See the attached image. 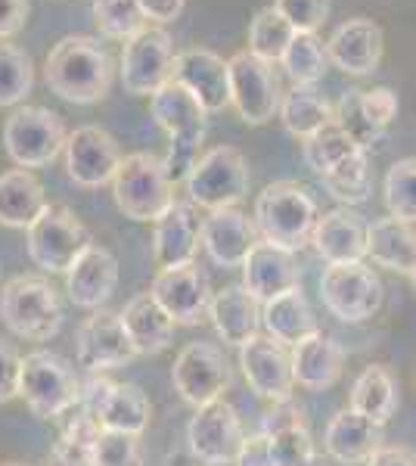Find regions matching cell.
<instances>
[{
    "label": "cell",
    "instance_id": "cell-1",
    "mask_svg": "<svg viewBox=\"0 0 416 466\" xmlns=\"http://www.w3.org/2000/svg\"><path fill=\"white\" fill-rule=\"evenodd\" d=\"M112 75H116V66H112L109 50L90 35H69L56 41L44 63L47 87L78 106H94L106 100Z\"/></svg>",
    "mask_w": 416,
    "mask_h": 466
},
{
    "label": "cell",
    "instance_id": "cell-2",
    "mask_svg": "<svg viewBox=\"0 0 416 466\" xmlns=\"http://www.w3.org/2000/svg\"><path fill=\"white\" fill-rule=\"evenodd\" d=\"M320 212L311 193L295 180H277L268 184L255 199V230L264 243H274L279 249L299 252L311 243V233Z\"/></svg>",
    "mask_w": 416,
    "mask_h": 466
},
{
    "label": "cell",
    "instance_id": "cell-3",
    "mask_svg": "<svg viewBox=\"0 0 416 466\" xmlns=\"http://www.w3.org/2000/svg\"><path fill=\"white\" fill-rule=\"evenodd\" d=\"M0 320L19 339L50 342L63 327V305L47 277L22 274L0 289Z\"/></svg>",
    "mask_w": 416,
    "mask_h": 466
},
{
    "label": "cell",
    "instance_id": "cell-4",
    "mask_svg": "<svg viewBox=\"0 0 416 466\" xmlns=\"http://www.w3.org/2000/svg\"><path fill=\"white\" fill-rule=\"evenodd\" d=\"M112 199L131 221L153 224L174 202V184L165 162L153 153H131L112 177Z\"/></svg>",
    "mask_w": 416,
    "mask_h": 466
},
{
    "label": "cell",
    "instance_id": "cell-5",
    "mask_svg": "<svg viewBox=\"0 0 416 466\" xmlns=\"http://www.w3.org/2000/svg\"><path fill=\"white\" fill-rule=\"evenodd\" d=\"M19 395L25 398L28 410L41 420H56L81 404V382L75 367L53 351H32L22 358Z\"/></svg>",
    "mask_w": 416,
    "mask_h": 466
},
{
    "label": "cell",
    "instance_id": "cell-6",
    "mask_svg": "<svg viewBox=\"0 0 416 466\" xmlns=\"http://www.w3.org/2000/svg\"><path fill=\"white\" fill-rule=\"evenodd\" d=\"M249 162L237 147H215L206 156H199L196 168L187 177L190 202L206 212L233 208L249 197Z\"/></svg>",
    "mask_w": 416,
    "mask_h": 466
},
{
    "label": "cell",
    "instance_id": "cell-7",
    "mask_svg": "<svg viewBox=\"0 0 416 466\" xmlns=\"http://www.w3.org/2000/svg\"><path fill=\"white\" fill-rule=\"evenodd\" d=\"M66 125L53 109L19 106L4 122V149L16 168H44L66 149Z\"/></svg>",
    "mask_w": 416,
    "mask_h": 466
},
{
    "label": "cell",
    "instance_id": "cell-8",
    "mask_svg": "<svg viewBox=\"0 0 416 466\" xmlns=\"http://www.w3.org/2000/svg\"><path fill=\"white\" fill-rule=\"evenodd\" d=\"M28 258L35 261L47 274H66L75 258L87 249L94 239L85 224L75 218L72 208L66 206H50L32 221L28 228Z\"/></svg>",
    "mask_w": 416,
    "mask_h": 466
},
{
    "label": "cell",
    "instance_id": "cell-9",
    "mask_svg": "<svg viewBox=\"0 0 416 466\" xmlns=\"http://www.w3.org/2000/svg\"><path fill=\"white\" fill-rule=\"evenodd\" d=\"M320 299L332 318L342 323H364L382 308V280L364 261L330 265L320 277Z\"/></svg>",
    "mask_w": 416,
    "mask_h": 466
},
{
    "label": "cell",
    "instance_id": "cell-10",
    "mask_svg": "<svg viewBox=\"0 0 416 466\" xmlns=\"http://www.w3.org/2000/svg\"><path fill=\"white\" fill-rule=\"evenodd\" d=\"M174 63L178 50L171 35L162 25H147L122 47V85L131 96H153L174 81Z\"/></svg>",
    "mask_w": 416,
    "mask_h": 466
},
{
    "label": "cell",
    "instance_id": "cell-11",
    "mask_svg": "<svg viewBox=\"0 0 416 466\" xmlns=\"http://www.w3.org/2000/svg\"><path fill=\"white\" fill-rule=\"evenodd\" d=\"M227 69H230V103L237 106L239 118L255 127L268 125L283 100L274 66L252 56L249 50H239L227 59Z\"/></svg>",
    "mask_w": 416,
    "mask_h": 466
},
{
    "label": "cell",
    "instance_id": "cell-12",
    "mask_svg": "<svg viewBox=\"0 0 416 466\" xmlns=\"http://www.w3.org/2000/svg\"><path fill=\"white\" fill-rule=\"evenodd\" d=\"M85 413L100 423V430L109 432H127L140 435L153 420V404L147 392L134 382H109L103 377H94L87 389L81 392Z\"/></svg>",
    "mask_w": 416,
    "mask_h": 466
},
{
    "label": "cell",
    "instance_id": "cell-13",
    "mask_svg": "<svg viewBox=\"0 0 416 466\" xmlns=\"http://www.w3.org/2000/svg\"><path fill=\"white\" fill-rule=\"evenodd\" d=\"M171 382L187 404L206 408L211 401H221L230 389V364L211 342H190L174 360Z\"/></svg>",
    "mask_w": 416,
    "mask_h": 466
},
{
    "label": "cell",
    "instance_id": "cell-14",
    "mask_svg": "<svg viewBox=\"0 0 416 466\" xmlns=\"http://www.w3.org/2000/svg\"><path fill=\"white\" fill-rule=\"evenodd\" d=\"M243 420L230 401H211L206 408H196L190 426H187V441L196 461L206 466H230L243 448Z\"/></svg>",
    "mask_w": 416,
    "mask_h": 466
},
{
    "label": "cell",
    "instance_id": "cell-15",
    "mask_svg": "<svg viewBox=\"0 0 416 466\" xmlns=\"http://www.w3.org/2000/svg\"><path fill=\"white\" fill-rule=\"evenodd\" d=\"M149 292H153L158 308L174 320V327L178 323L180 327H196V323L208 318L211 287H208V277L202 274V268L196 261L162 268L156 274Z\"/></svg>",
    "mask_w": 416,
    "mask_h": 466
},
{
    "label": "cell",
    "instance_id": "cell-16",
    "mask_svg": "<svg viewBox=\"0 0 416 466\" xmlns=\"http://www.w3.org/2000/svg\"><path fill=\"white\" fill-rule=\"evenodd\" d=\"M66 171L78 187H106L112 184L118 165H122V149L116 137L103 131L100 125H81L66 137Z\"/></svg>",
    "mask_w": 416,
    "mask_h": 466
},
{
    "label": "cell",
    "instance_id": "cell-17",
    "mask_svg": "<svg viewBox=\"0 0 416 466\" xmlns=\"http://www.w3.org/2000/svg\"><path fill=\"white\" fill-rule=\"evenodd\" d=\"M239 367L255 395L268 401H286L292 398L295 377H292V355L286 345H279L270 336H255L246 345H239Z\"/></svg>",
    "mask_w": 416,
    "mask_h": 466
},
{
    "label": "cell",
    "instance_id": "cell-18",
    "mask_svg": "<svg viewBox=\"0 0 416 466\" xmlns=\"http://www.w3.org/2000/svg\"><path fill=\"white\" fill-rule=\"evenodd\" d=\"M137 358L131 339L125 333V323L116 311H94L78 329V364L90 373L118 370Z\"/></svg>",
    "mask_w": 416,
    "mask_h": 466
},
{
    "label": "cell",
    "instance_id": "cell-19",
    "mask_svg": "<svg viewBox=\"0 0 416 466\" xmlns=\"http://www.w3.org/2000/svg\"><path fill=\"white\" fill-rule=\"evenodd\" d=\"M243 287L259 305L270 302V299L283 296L289 289H299L301 270L299 261H295V252L259 239L243 261Z\"/></svg>",
    "mask_w": 416,
    "mask_h": 466
},
{
    "label": "cell",
    "instance_id": "cell-20",
    "mask_svg": "<svg viewBox=\"0 0 416 466\" xmlns=\"http://www.w3.org/2000/svg\"><path fill=\"white\" fill-rule=\"evenodd\" d=\"M382 50H385V35L373 19L354 16L342 22L327 41V56L336 69H342L345 75H373L382 63Z\"/></svg>",
    "mask_w": 416,
    "mask_h": 466
},
{
    "label": "cell",
    "instance_id": "cell-21",
    "mask_svg": "<svg viewBox=\"0 0 416 466\" xmlns=\"http://www.w3.org/2000/svg\"><path fill=\"white\" fill-rule=\"evenodd\" d=\"M174 81L190 90L206 112H221L230 106V69H227V59L218 56L215 50L190 47L178 54Z\"/></svg>",
    "mask_w": 416,
    "mask_h": 466
},
{
    "label": "cell",
    "instance_id": "cell-22",
    "mask_svg": "<svg viewBox=\"0 0 416 466\" xmlns=\"http://www.w3.org/2000/svg\"><path fill=\"white\" fill-rule=\"evenodd\" d=\"M118 287V261L106 246L90 243L66 270V292L75 308L100 311Z\"/></svg>",
    "mask_w": 416,
    "mask_h": 466
},
{
    "label": "cell",
    "instance_id": "cell-23",
    "mask_svg": "<svg viewBox=\"0 0 416 466\" xmlns=\"http://www.w3.org/2000/svg\"><path fill=\"white\" fill-rule=\"evenodd\" d=\"M202 243V218L193 202L174 199L168 212L153 221V258L158 270L196 261Z\"/></svg>",
    "mask_w": 416,
    "mask_h": 466
},
{
    "label": "cell",
    "instance_id": "cell-24",
    "mask_svg": "<svg viewBox=\"0 0 416 466\" xmlns=\"http://www.w3.org/2000/svg\"><path fill=\"white\" fill-rule=\"evenodd\" d=\"M311 243L327 265H351L367 258V224L354 208L339 206L317 218Z\"/></svg>",
    "mask_w": 416,
    "mask_h": 466
},
{
    "label": "cell",
    "instance_id": "cell-25",
    "mask_svg": "<svg viewBox=\"0 0 416 466\" xmlns=\"http://www.w3.org/2000/svg\"><path fill=\"white\" fill-rule=\"evenodd\" d=\"M259 243L255 221H249L246 212L233 208H218L202 218V246L211 255V261L221 268H243L246 255Z\"/></svg>",
    "mask_w": 416,
    "mask_h": 466
},
{
    "label": "cell",
    "instance_id": "cell-26",
    "mask_svg": "<svg viewBox=\"0 0 416 466\" xmlns=\"http://www.w3.org/2000/svg\"><path fill=\"white\" fill-rule=\"evenodd\" d=\"M149 116L153 122L168 134L171 140H190L202 144L206 137V116L208 112L199 106V100L178 81H168L149 96Z\"/></svg>",
    "mask_w": 416,
    "mask_h": 466
},
{
    "label": "cell",
    "instance_id": "cell-27",
    "mask_svg": "<svg viewBox=\"0 0 416 466\" xmlns=\"http://www.w3.org/2000/svg\"><path fill=\"white\" fill-rule=\"evenodd\" d=\"M323 448L336 463H367L382 448V426L360 417L358 410L345 408L330 420L327 432H323Z\"/></svg>",
    "mask_w": 416,
    "mask_h": 466
},
{
    "label": "cell",
    "instance_id": "cell-28",
    "mask_svg": "<svg viewBox=\"0 0 416 466\" xmlns=\"http://www.w3.org/2000/svg\"><path fill=\"white\" fill-rule=\"evenodd\" d=\"M261 432L268 435L277 466H299L314 454V439H311V432H308L305 410H301L292 398L274 401V408L264 413Z\"/></svg>",
    "mask_w": 416,
    "mask_h": 466
},
{
    "label": "cell",
    "instance_id": "cell-29",
    "mask_svg": "<svg viewBox=\"0 0 416 466\" xmlns=\"http://www.w3.org/2000/svg\"><path fill=\"white\" fill-rule=\"evenodd\" d=\"M289 355H292L295 386H301V389L323 392V389L336 386L339 377H342L345 351H342V345L327 333H314L311 339L295 345Z\"/></svg>",
    "mask_w": 416,
    "mask_h": 466
},
{
    "label": "cell",
    "instance_id": "cell-30",
    "mask_svg": "<svg viewBox=\"0 0 416 466\" xmlns=\"http://www.w3.org/2000/svg\"><path fill=\"white\" fill-rule=\"evenodd\" d=\"M208 318L215 323L218 336L224 339V345H246L249 339L259 336L261 327V305L249 296V289L243 283H230L221 292L211 296Z\"/></svg>",
    "mask_w": 416,
    "mask_h": 466
},
{
    "label": "cell",
    "instance_id": "cell-31",
    "mask_svg": "<svg viewBox=\"0 0 416 466\" xmlns=\"http://www.w3.org/2000/svg\"><path fill=\"white\" fill-rule=\"evenodd\" d=\"M118 318L137 355H162L174 339V320L158 308L153 292H137Z\"/></svg>",
    "mask_w": 416,
    "mask_h": 466
},
{
    "label": "cell",
    "instance_id": "cell-32",
    "mask_svg": "<svg viewBox=\"0 0 416 466\" xmlns=\"http://www.w3.org/2000/svg\"><path fill=\"white\" fill-rule=\"evenodd\" d=\"M261 323H264V329H268L270 339H277L279 345H286V349H295L299 342H305V339H311L314 333H320L317 318H314V311H311V305H308L301 287L283 292V296L270 299V302H264Z\"/></svg>",
    "mask_w": 416,
    "mask_h": 466
},
{
    "label": "cell",
    "instance_id": "cell-33",
    "mask_svg": "<svg viewBox=\"0 0 416 466\" xmlns=\"http://www.w3.org/2000/svg\"><path fill=\"white\" fill-rule=\"evenodd\" d=\"M47 208L44 184L28 168H10L0 175V224L28 230L37 215Z\"/></svg>",
    "mask_w": 416,
    "mask_h": 466
},
{
    "label": "cell",
    "instance_id": "cell-34",
    "mask_svg": "<svg viewBox=\"0 0 416 466\" xmlns=\"http://www.w3.org/2000/svg\"><path fill=\"white\" fill-rule=\"evenodd\" d=\"M416 255V230L413 224L398 221V218H376L373 224H367V258H373V265L395 274H411Z\"/></svg>",
    "mask_w": 416,
    "mask_h": 466
},
{
    "label": "cell",
    "instance_id": "cell-35",
    "mask_svg": "<svg viewBox=\"0 0 416 466\" xmlns=\"http://www.w3.org/2000/svg\"><path fill=\"white\" fill-rule=\"evenodd\" d=\"M277 116L292 137L308 140V137H314L317 131H323L327 125L336 122V106H332L327 96L317 94L314 87L295 85L289 94H283Z\"/></svg>",
    "mask_w": 416,
    "mask_h": 466
},
{
    "label": "cell",
    "instance_id": "cell-36",
    "mask_svg": "<svg viewBox=\"0 0 416 466\" xmlns=\"http://www.w3.org/2000/svg\"><path fill=\"white\" fill-rule=\"evenodd\" d=\"M351 410L360 417L373 420V423L385 426L398 410V382L391 377L389 367L370 364L360 370V377L351 386Z\"/></svg>",
    "mask_w": 416,
    "mask_h": 466
},
{
    "label": "cell",
    "instance_id": "cell-37",
    "mask_svg": "<svg viewBox=\"0 0 416 466\" xmlns=\"http://www.w3.org/2000/svg\"><path fill=\"white\" fill-rule=\"evenodd\" d=\"M279 63H283L286 75L292 78V85L314 87L330 69L327 44L317 37V32H295L292 44L286 47Z\"/></svg>",
    "mask_w": 416,
    "mask_h": 466
},
{
    "label": "cell",
    "instance_id": "cell-38",
    "mask_svg": "<svg viewBox=\"0 0 416 466\" xmlns=\"http://www.w3.org/2000/svg\"><path fill=\"white\" fill-rule=\"evenodd\" d=\"M323 187L330 190V197L342 206H360V202L370 199V190H373V171H370V159L367 149H358L354 156H348L342 165L323 175Z\"/></svg>",
    "mask_w": 416,
    "mask_h": 466
},
{
    "label": "cell",
    "instance_id": "cell-39",
    "mask_svg": "<svg viewBox=\"0 0 416 466\" xmlns=\"http://www.w3.org/2000/svg\"><path fill=\"white\" fill-rule=\"evenodd\" d=\"M295 28L283 19V13H277L274 6H264L255 13V19L249 22V54L264 59V63L277 66L283 59L286 47L292 44Z\"/></svg>",
    "mask_w": 416,
    "mask_h": 466
},
{
    "label": "cell",
    "instance_id": "cell-40",
    "mask_svg": "<svg viewBox=\"0 0 416 466\" xmlns=\"http://www.w3.org/2000/svg\"><path fill=\"white\" fill-rule=\"evenodd\" d=\"M100 432V423L81 410L78 417L69 420L56 445L50 448V466H94V448Z\"/></svg>",
    "mask_w": 416,
    "mask_h": 466
},
{
    "label": "cell",
    "instance_id": "cell-41",
    "mask_svg": "<svg viewBox=\"0 0 416 466\" xmlns=\"http://www.w3.org/2000/svg\"><path fill=\"white\" fill-rule=\"evenodd\" d=\"M35 90V63L16 44L0 41V106H19Z\"/></svg>",
    "mask_w": 416,
    "mask_h": 466
},
{
    "label": "cell",
    "instance_id": "cell-42",
    "mask_svg": "<svg viewBox=\"0 0 416 466\" xmlns=\"http://www.w3.org/2000/svg\"><path fill=\"white\" fill-rule=\"evenodd\" d=\"M358 144H354L351 137L339 127L336 122L327 125L323 131H317L314 137H308L305 144H301V156H305L308 168L314 171L317 177L330 175L336 165H342L348 156L358 153Z\"/></svg>",
    "mask_w": 416,
    "mask_h": 466
},
{
    "label": "cell",
    "instance_id": "cell-43",
    "mask_svg": "<svg viewBox=\"0 0 416 466\" xmlns=\"http://www.w3.org/2000/svg\"><path fill=\"white\" fill-rule=\"evenodd\" d=\"M94 19L106 37L122 44L149 25L140 0H94Z\"/></svg>",
    "mask_w": 416,
    "mask_h": 466
},
{
    "label": "cell",
    "instance_id": "cell-44",
    "mask_svg": "<svg viewBox=\"0 0 416 466\" xmlns=\"http://www.w3.org/2000/svg\"><path fill=\"white\" fill-rule=\"evenodd\" d=\"M385 206L398 221L416 224V156L398 159L385 175Z\"/></svg>",
    "mask_w": 416,
    "mask_h": 466
},
{
    "label": "cell",
    "instance_id": "cell-45",
    "mask_svg": "<svg viewBox=\"0 0 416 466\" xmlns=\"http://www.w3.org/2000/svg\"><path fill=\"white\" fill-rule=\"evenodd\" d=\"M360 94H364L360 87H348L345 90L342 100H339V106H336V125L342 127V131L360 149H367V153H370V149H373L385 137V131L367 118L364 106H360Z\"/></svg>",
    "mask_w": 416,
    "mask_h": 466
},
{
    "label": "cell",
    "instance_id": "cell-46",
    "mask_svg": "<svg viewBox=\"0 0 416 466\" xmlns=\"http://www.w3.org/2000/svg\"><path fill=\"white\" fill-rule=\"evenodd\" d=\"M94 466H143V448L137 435L103 430L96 435Z\"/></svg>",
    "mask_w": 416,
    "mask_h": 466
},
{
    "label": "cell",
    "instance_id": "cell-47",
    "mask_svg": "<svg viewBox=\"0 0 416 466\" xmlns=\"http://www.w3.org/2000/svg\"><path fill=\"white\" fill-rule=\"evenodd\" d=\"M274 10L295 32H317L330 16V0H274Z\"/></svg>",
    "mask_w": 416,
    "mask_h": 466
},
{
    "label": "cell",
    "instance_id": "cell-48",
    "mask_svg": "<svg viewBox=\"0 0 416 466\" xmlns=\"http://www.w3.org/2000/svg\"><path fill=\"white\" fill-rule=\"evenodd\" d=\"M360 106H364L367 118L373 125H380L382 131L391 125V118L398 116V94L391 87H373L360 94Z\"/></svg>",
    "mask_w": 416,
    "mask_h": 466
},
{
    "label": "cell",
    "instance_id": "cell-49",
    "mask_svg": "<svg viewBox=\"0 0 416 466\" xmlns=\"http://www.w3.org/2000/svg\"><path fill=\"white\" fill-rule=\"evenodd\" d=\"M165 168H168V177L171 184H187V177H190V171L196 168V162H199V144H190V140H171L168 147V156H165Z\"/></svg>",
    "mask_w": 416,
    "mask_h": 466
},
{
    "label": "cell",
    "instance_id": "cell-50",
    "mask_svg": "<svg viewBox=\"0 0 416 466\" xmlns=\"http://www.w3.org/2000/svg\"><path fill=\"white\" fill-rule=\"evenodd\" d=\"M19 377H22V355L13 342L0 339V404L13 401L19 395Z\"/></svg>",
    "mask_w": 416,
    "mask_h": 466
},
{
    "label": "cell",
    "instance_id": "cell-51",
    "mask_svg": "<svg viewBox=\"0 0 416 466\" xmlns=\"http://www.w3.org/2000/svg\"><path fill=\"white\" fill-rule=\"evenodd\" d=\"M32 4L28 0H0V41L16 37L28 22Z\"/></svg>",
    "mask_w": 416,
    "mask_h": 466
},
{
    "label": "cell",
    "instance_id": "cell-52",
    "mask_svg": "<svg viewBox=\"0 0 416 466\" xmlns=\"http://www.w3.org/2000/svg\"><path fill=\"white\" fill-rule=\"evenodd\" d=\"M237 466H277L274 463V451H270V441L264 432H255V435H246L243 439V448H239Z\"/></svg>",
    "mask_w": 416,
    "mask_h": 466
},
{
    "label": "cell",
    "instance_id": "cell-53",
    "mask_svg": "<svg viewBox=\"0 0 416 466\" xmlns=\"http://www.w3.org/2000/svg\"><path fill=\"white\" fill-rule=\"evenodd\" d=\"M140 6H143V13H147L149 22H156V25H168V22L180 19L187 0H140Z\"/></svg>",
    "mask_w": 416,
    "mask_h": 466
},
{
    "label": "cell",
    "instance_id": "cell-54",
    "mask_svg": "<svg viewBox=\"0 0 416 466\" xmlns=\"http://www.w3.org/2000/svg\"><path fill=\"white\" fill-rule=\"evenodd\" d=\"M367 466H416V454L411 448H401V445H382L367 461Z\"/></svg>",
    "mask_w": 416,
    "mask_h": 466
},
{
    "label": "cell",
    "instance_id": "cell-55",
    "mask_svg": "<svg viewBox=\"0 0 416 466\" xmlns=\"http://www.w3.org/2000/svg\"><path fill=\"white\" fill-rule=\"evenodd\" d=\"M299 466H330V461H327V457H323V454H317V451H314V454L308 457L305 463H299Z\"/></svg>",
    "mask_w": 416,
    "mask_h": 466
},
{
    "label": "cell",
    "instance_id": "cell-56",
    "mask_svg": "<svg viewBox=\"0 0 416 466\" xmlns=\"http://www.w3.org/2000/svg\"><path fill=\"white\" fill-rule=\"evenodd\" d=\"M413 280V287H416V255H413V268H411V274H407Z\"/></svg>",
    "mask_w": 416,
    "mask_h": 466
},
{
    "label": "cell",
    "instance_id": "cell-57",
    "mask_svg": "<svg viewBox=\"0 0 416 466\" xmlns=\"http://www.w3.org/2000/svg\"><path fill=\"white\" fill-rule=\"evenodd\" d=\"M4 466H28V463H4Z\"/></svg>",
    "mask_w": 416,
    "mask_h": 466
}]
</instances>
